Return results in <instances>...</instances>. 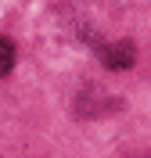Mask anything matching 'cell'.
Segmentation results:
<instances>
[{
	"mask_svg": "<svg viewBox=\"0 0 151 158\" xmlns=\"http://www.w3.org/2000/svg\"><path fill=\"white\" fill-rule=\"evenodd\" d=\"M104 61H108V69H130L133 65V47L130 43H111L104 50Z\"/></svg>",
	"mask_w": 151,
	"mask_h": 158,
	"instance_id": "1",
	"label": "cell"
},
{
	"mask_svg": "<svg viewBox=\"0 0 151 158\" xmlns=\"http://www.w3.org/2000/svg\"><path fill=\"white\" fill-rule=\"evenodd\" d=\"M11 65H15V47H11L7 40L0 36V79L11 72Z\"/></svg>",
	"mask_w": 151,
	"mask_h": 158,
	"instance_id": "2",
	"label": "cell"
}]
</instances>
